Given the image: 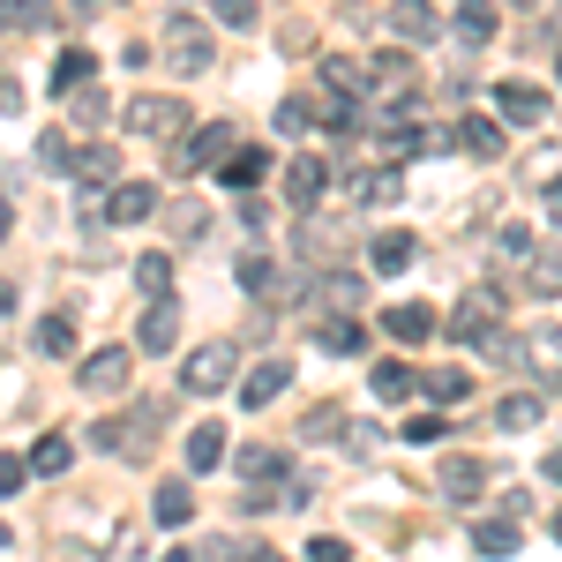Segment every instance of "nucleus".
I'll return each mask as SVG.
<instances>
[{"label":"nucleus","instance_id":"f257e3e1","mask_svg":"<svg viewBox=\"0 0 562 562\" xmlns=\"http://www.w3.org/2000/svg\"><path fill=\"white\" fill-rule=\"evenodd\" d=\"M158 45H166L173 76H211L217 68V38H211V23H203L195 8H173V15L158 23Z\"/></svg>","mask_w":562,"mask_h":562},{"label":"nucleus","instance_id":"f03ea898","mask_svg":"<svg viewBox=\"0 0 562 562\" xmlns=\"http://www.w3.org/2000/svg\"><path fill=\"white\" fill-rule=\"evenodd\" d=\"M233 368H240V346H195L188 352V368H180V390L188 397H217V390H233Z\"/></svg>","mask_w":562,"mask_h":562},{"label":"nucleus","instance_id":"7ed1b4c3","mask_svg":"<svg viewBox=\"0 0 562 562\" xmlns=\"http://www.w3.org/2000/svg\"><path fill=\"white\" fill-rule=\"evenodd\" d=\"M503 323V285H473L465 301L442 315V338H458V346H473V338H487Z\"/></svg>","mask_w":562,"mask_h":562},{"label":"nucleus","instance_id":"20e7f679","mask_svg":"<svg viewBox=\"0 0 562 562\" xmlns=\"http://www.w3.org/2000/svg\"><path fill=\"white\" fill-rule=\"evenodd\" d=\"M121 121H128V135H180L188 128V105H180L173 90H135L128 105H121Z\"/></svg>","mask_w":562,"mask_h":562},{"label":"nucleus","instance_id":"39448f33","mask_svg":"<svg viewBox=\"0 0 562 562\" xmlns=\"http://www.w3.org/2000/svg\"><path fill=\"white\" fill-rule=\"evenodd\" d=\"M128 375H135V352L128 346H98V352H83V368H76V383H83L90 397H121Z\"/></svg>","mask_w":562,"mask_h":562},{"label":"nucleus","instance_id":"423d86ee","mask_svg":"<svg viewBox=\"0 0 562 562\" xmlns=\"http://www.w3.org/2000/svg\"><path fill=\"white\" fill-rule=\"evenodd\" d=\"M495 121L503 128H548V90L540 83H495Z\"/></svg>","mask_w":562,"mask_h":562},{"label":"nucleus","instance_id":"0eeeda50","mask_svg":"<svg viewBox=\"0 0 562 562\" xmlns=\"http://www.w3.org/2000/svg\"><path fill=\"white\" fill-rule=\"evenodd\" d=\"M383 330H390V346H428L442 330V315L428 301H397V307H383Z\"/></svg>","mask_w":562,"mask_h":562},{"label":"nucleus","instance_id":"6e6552de","mask_svg":"<svg viewBox=\"0 0 562 562\" xmlns=\"http://www.w3.org/2000/svg\"><path fill=\"white\" fill-rule=\"evenodd\" d=\"M217 158H233V121H203V128L188 135L173 150V166L180 173H195V166H217Z\"/></svg>","mask_w":562,"mask_h":562},{"label":"nucleus","instance_id":"1a4fd4ad","mask_svg":"<svg viewBox=\"0 0 562 562\" xmlns=\"http://www.w3.org/2000/svg\"><path fill=\"white\" fill-rule=\"evenodd\" d=\"M68 173L76 188H121V158H113V143H83V150H68Z\"/></svg>","mask_w":562,"mask_h":562},{"label":"nucleus","instance_id":"9d476101","mask_svg":"<svg viewBox=\"0 0 562 562\" xmlns=\"http://www.w3.org/2000/svg\"><path fill=\"white\" fill-rule=\"evenodd\" d=\"M293 383V360H256L248 375H240V405L262 413V405H278V390Z\"/></svg>","mask_w":562,"mask_h":562},{"label":"nucleus","instance_id":"9b49d317","mask_svg":"<svg viewBox=\"0 0 562 562\" xmlns=\"http://www.w3.org/2000/svg\"><path fill=\"white\" fill-rule=\"evenodd\" d=\"M150 211H158V180H121V188L105 195V217H113V225H143Z\"/></svg>","mask_w":562,"mask_h":562},{"label":"nucleus","instance_id":"f8f14e48","mask_svg":"<svg viewBox=\"0 0 562 562\" xmlns=\"http://www.w3.org/2000/svg\"><path fill=\"white\" fill-rule=\"evenodd\" d=\"M135 346H143V352H173L180 346V307L173 301H150V307H143V323H135Z\"/></svg>","mask_w":562,"mask_h":562},{"label":"nucleus","instance_id":"ddd939ff","mask_svg":"<svg viewBox=\"0 0 562 562\" xmlns=\"http://www.w3.org/2000/svg\"><path fill=\"white\" fill-rule=\"evenodd\" d=\"M323 188H330V166H323V158H293V166H285V203H293V211H315Z\"/></svg>","mask_w":562,"mask_h":562},{"label":"nucleus","instance_id":"4468645a","mask_svg":"<svg viewBox=\"0 0 562 562\" xmlns=\"http://www.w3.org/2000/svg\"><path fill=\"white\" fill-rule=\"evenodd\" d=\"M413 262H420V240H413L405 225H397V233H375V240H368V270H383V278L413 270Z\"/></svg>","mask_w":562,"mask_h":562},{"label":"nucleus","instance_id":"2eb2a0df","mask_svg":"<svg viewBox=\"0 0 562 562\" xmlns=\"http://www.w3.org/2000/svg\"><path fill=\"white\" fill-rule=\"evenodd\" d=\"M180 458H188V473H217V465H225V458H233V450H225V428H188V442H180Z\"/></svg>","mask_w":562,"mask_h":562},{"label":"nucleus","instance_id":"dca6fc26","mask_svg":"<svg viewBox=\"0 0 562 562\" xmlns=\"http://www.w3.org/2000/svg\"><path fill=\"white\" fill-rule=\"evenodd\" d=\"M480 480H487V458H442V473H435V487L450 495V503H473Z\"/></svg>","mask_w":562,"mask_h":562},{"label":"nucleus","instance_id":"f3484780","mask_svg":"<svg viewBox=\"0 0 562 562\" xmlns=\"http://www.w3.org/2000/svg\"><path fill=\"white\" fill-rule=\"evenodd\" d=\"M390 31H397L405 45H428L435 31H442V15H435L428 0H397V8H390Z\"/></svg>","mask_w":562,"mask_h":562},{"label":"nucleus","instance_id":"a211bd4d","mask_svg":"<svg viewBox=\"0 0 562 562\" xmlns=\"http://www.w3.org/2000/svg\"><path fill=\"white\" fill-rule=\"evenodd\" d=\"M90 76H98V60H90L83 45H68V53L53 60V76H45V83H53V98H76V90H90Z\"/></svg>","mask_w":562,"mask_h":562},{"label":"nucleus","instance_id":"6ab92c4d","mask_svg":"<svg viewBox=\"0 0 562 562\" xmlns=\"http://www.w3.org/2000/svg\"><path fill=\"white\" fill-rule=\"evenodd\" d=\"M262 173H270V158H262L256 143H248V150H233V158L217 166V188H233V195H248V188H256Z\"/></svg>","mask_w":562,"mask_h":562},{"label":"nucleus","instance_id":"aec40b11","mask_svg":"<svg viewBox=\"0 0 562 562\" xmlns=\"http://www.w3.org/2000/svg\"><path fill=\"white\" fill-rule=\"evenodd\" d=\"M23 465H31V480H60L76 465V442H68V435H38V450H31Z\"/></svg>","mask_w":562,"mask_h":562},{"label":"nucleus","instance_id":"412c9836","mask_svg":"<svg viewBox=\"0 0 562 562\" xmlns=\"http://www.w3.org/2000/svg\"><path fill=\"white\" fill-rule=\"evenodd\" d=\"M473 555L510 562V555H518V525H510V518H480V525H473Z\"/></svg>","mask_w":562,"mask_h":562},{"label":"nucleus","instance_id":"4be33fe9","mask_svg":"<svg viewBox=\"0 0 562 562\" xmlns=\"http://www.w3.org/2000/svg\"><path fill=\"white\" fill-rule=\"evenodd\" d=\"M323 90H330V98H360V90H368V60L330 53V60H323Z\"/></svg>","mask_w":562,"mask_h":562},{"label":"nucleus","instance_id":"5701e85b","mask_svg":"<svg viewBox=\"0 0 562 562\" xmlns=\"http://www.w3.org/2000/svg\"><path fill=\"white\" fill-rule=\"evenodd\" d=\"M458 143H465L473 158H503V121H495V113H465V121H458Z\"/></svg>","mask_w":562,"mask_h":562},{"label":"nucleus","instance_id":"b1692460","mask_svg":"<svg viewBox=\"0 0 562 562\" xmlns=\"http://www.w3.org/2000/svg\"><path fill=\"white\" fill-rule=\"evenodd\" d=\"M525 285H532L540 301H562V248H532V256H525Z\"/></svg>","mask_w":562,"mask_h":562},{"label":"nucleus","instance_id":"393cba45","mask_svg":"<svg viewBox=\"0 0 562 562\" xmlns=\"http://www.w3.org/2000/svg\"><path fill=\"white\" fill-rule=\"evenodd\" d=\"M525 360L540 368V383H562V323L532 330V338H525Z\"/></svg>","mask_w":562,"mask_h":562},{"label":"nucleus","instance_id":"a878e982","mask_svg":"<svg viewBox=\"0 0 562 562\" xmlns=\"http://www.w3.org/2000/svg\"><path fill=\"white\" fill-rule=\"evenodd\" d=\"M233 465H240L248 480H285V473H293V458H285L278 442H248V450H240Z\"/></svg>","mask_w":562,"mask_h":562},{"label":"nucleus","instance_id":"bb28decb","mask_svg":"<svg viewBox=\"0 0 562 562\" xmlns=\"http://www.w3.org/2000/svg\"><path fill=\"white\" fill-rule=\"evenodd\" d=\"M150 518H158L166 532H173V525H188V518H195V495H188L180 480H158V495H150Z\"/></svg>","mask_w":562,"mask_h":562},{"label":"nucleus","instance_id":"cd10ccee","mask_svg":"<svg viewBox=\"0 0 562 562\" xmlns=\"http://www.w3.org/2000/svg\"><path fill=\"white\" fill-rule=\"evenodd\" d=\"M315 346H323V352H346V360H352V352L368 346V330H360L352 315H323V323H315Z\"/></svg>","mask_w":562,"mask_h":562},{"label":"nucleus","instance_id":"c85d7f7f","mask_svg":"<svg viewBox=\"0 0 562 562\" xmlns=\"http://www.w3.org/2000/svg\"><path fill=\"white\" fill-rule=\"evenodd\" d=\"M352 195H360V203H397V195H405V166H375V173H352Z\"/></svg>","mask_w":562,"mask_h":562},{"label":"nucleus","instance_id":"c756f323","mask_svg":"<svg viewBox=\"0 0 562 562\" xmlns=\"http://www.w3.org/2000/svg\"><path fill=\"white\" fill-rule=\"evenodd\" d=\"M368 383H375V397H383V405H405V397L420 390V375H413V368H405V360L390 352V360L375 368V375H368Z\"/></svg>","mask_w":562,"mask_h":562},{"label":"nucleus","instance_id":"7c9ffc66","mask_svg":"<svg viewBox=\"0 0 562 562\" xmlns=\"http://www.w3.org/2000/svg\"><path fill=\"white\" fill-rule=\"evenodd\" d=\"M450 31H458V45H487L495 38V8H487V0H465V8L450 15Z\"/></svg>","mask_w":562,"mask_h":562},{"label":"nucleus","instance_id":"2f4dec72","mask_svg":"<svg viewBox=\"0 0 562 562\" xmlns=\"http://www.w3.org/2000/svg\"><path fill=\"white\" fill-rule=\"evenodd\" d=\"M420 390H428L435 405H465L473 397V375L465 368H435V375H420Z\"/></svg>","mask_w":562,"mask_h":562},{"label":"nucleus","instance_id":"473e14b6","mask_svg":"<svg viewBox=\"0 0 562 562\" xmlns=\"http://www.w3.org/2000/svg\"><path fill=\"white\" fill-rule=\"evenodd\" d=\"M495 428H540V390H518V397H503V405H495Z\"/></svg>","mask_w":562,"mask_h":562},{"label":"nucleus","instance_id":"72a5a7b5","mask_svg":"<svg viewBox=\"0 0 562 562\" xmlns=\"http://www.w3.org/2000/svg\"><path fill=\"white\" fill-rule=\"evenodd\" d=\"M38 352L45 360H76V323H68V315H45L38 323Z\"/></svg>","mask_w":562,"mask_h":562},{"label":"nucleus","instance_id":"f704fd0d","mask_svg":"<svg viewBox=\"0 0 562 562\" xmlns=\"http://www.w3.org/2000/svg\"><path fill=\"white\" fill-rule=\"evenodd\" d=\"M233 278H240V285H248V293H278V262L262 256V248H248V256H240V270H233Z\"/></svg>","mask_w":562,"mask_h":562},{"label":"nucleus","instance_id":"c9c22d12","mask_svg":"<svg viewBox=\"0 0 562 562\" xmlns=\"http://www.w3.org/2000/svg\"><path fill=\"white\" fill-rule=\"evenodd\" d=\"M315 307H330V315H352V307H360V278H323V285H315Z\"/></svg>","mask_w":562,"mask_h":562},{"label":"nucleus","instance_id":"e433bc0d","mask_svg":"<svg viewBox=\"0 0 562 562\" xmlns=\"http://www.w3.org/2000/svg\"><path fill=\"white\" fill-rule=\"evenodd\" d=\"M135 278H143L150 301H166V293H173V256H143V262H135Z\"/></svg>","mask_w":562,"mask_h":562},{"label":"nucleus","instance_id":"4c0bfd02","mask_svg":"<svg viewBox=\"0 0 562 562\" xmlns=\"http://www.w3.org/2000/svg\"><path fill=\"white\" fill-rule=\"evenodd\" d=\"M68 113H76V128H105V113H113V105H105V90H76V98H68Z\"/></svg>","mask_w":562,"mask_h":562},{"label":"nucleus","instance_id":"58836bf2","mask_svg":"<svg viewBox=\"0 0 562 562\" xmlns=\"http://www.w3.org/2000/svg\"><path fill=\"white\" fill-rule=\"evenodd\" d=\"M352 428V420H346V413H338V405H315V413H307V442H338V435H346Z\"/></svg>","mask_w":562,"mask_h":562},{"label":"nucleus","instance_id":"ea45409f","mask_svg":"<svg viewBox=\"0 0 562 562\" xmlns=\"http://www.w3.org/2000/svg\"><path fill=\"white\" fill-rule=\"evenodd\" d=\"M203 217H211V211H203V203H195V195H180L173 211H166V225H173L180 240H195V233H203Z\"/></svg>","mask_w":562,"mask_h":562},{"label":"nucleus","instance_id":"a19ab883","mask_svg":"<svg viewBox=\"0 0 562 562\" xmlns=\"http://www.w3.org/2000/svg\"><path fill=\"white\" fill-rule=\"evenodd\" d=\"M301 128H315V105L307 98H278V135H301Z\"/></svg>","mask_w":562,"mask_h":562},{"label":"nucleus","instance_id":"79ce46f5","mask_svg":"<svg viewBox=\"0 0 562 562\" xmlns=\"http://www.w3.org/2000/svg\"><path fill=\"white\" fill-rule=\"evenodd\" d=\"M323 128L352 135V128H360V98H330V105H323Z\"/></svg>","mask_w":562,"mask_h":562},{"label":"nucleus","instance_id":"37998d69","mask_svg":"<svg viewBox=\"0 0 562 562\" xmlns=\"http://www.w3.org/2000/svg\"><path fill=\"white\" fill-rule=\"evenodd\" d=\"M397 435H405V442H442V435H450V420H442V413H413Z\"/></svg>","mask_w":562,"mask_h":562},{"label":"nucleus","instance_id":"c03bdc74","mask_svg":"<svg viewBox=\"0 0 562 562\" xmlns=\"http://www.w3.org/2000/svg\"><path fill=\"white\" fill-rule=\"evenodd\" d=\"M217 23L225 31H256V0H217Z\"/></svg>","mask_w":562,"mask_h":562},{"label":"nucleus","instance_id":"a18cd8bd","mask_svg":"<svg viewBox=\"0 0 562 562\" xmlns=\"http://www.w3.org/2000/svg\"><path fill=\"white\" fill-rule=\"evenodd\" d=\"M23 480H31L23 458H0V503H8V495H23Z\"/></svg>","mask_w":562,"mask_h":562},{"label":"nucleus","instance_id":"49530a36","mask_svg":"<svg viewBox=\"0 0 562 562\" xmlns=\"http://www.w3.org/2000/svg\"><path fill=\"white\" fill-rule=\"evenodd\" d=\"M495 248H503L510 262H525V256H532V233H525V225H503V240H495Z\"/></svg>","mask_w":562,"mask_h":562},{"label":"nucleus","instance_id":"de8ad7c7","mask_svg":"<svg viewBox=\"0 0 562 562\" xmlns=\"http://www.w3.org/2000/svg\"><path fill=\"white\" fill-rule=\"evenodd\" d=\"M307 562H352V548H346V540H330V532H323V540H307Z\"/></svg>","mask_w":562,"mask_h":562},{"label":"nucleus","instance_id":"09e8293b","mask_svg":"<svg viewBox=\"0 0 562 562\" xmlns=\"http://www.w3.org/2000/svg\"><path fill=\"white\" fill-rule=\"evenodd\" d=\"M38 166H60V173H68V143H60V135H38Z\"/></svg>","mask_w":562,"mask_h":562},{"label":"nucleus","instance_id":"8fccbe9b","mask_svg":"<svg viewBox=\"0 0 562 562\" xmlns=\"http://www.w3.org/2000/svg\"><path fill=\"white\" fill-rule=\"evenodd\" d=\"M480 346H487V352H495V360H518V338H510V330H487V338H480Z\"/></svg>","mask_w":562,"mask_h":562},{"label":"nucleus","instance_id":"3c124183","mask_svg":"<svg viewBox=\"0 0 562 562\" xmlns=\"http://www.w3.org/2000/svg\"><path fill=\"white\" fill-rule=\"evenodd\" d=\"M540 211H548V225H562V180H548V195H540Z\"/></svg>","mask_w":562,"mask_h":562},{"label":"nucleus","instance_id":"603ef678","mask_svg":"<svg viewBox=\"0 0 562 562\" xmlns=\"http://www.w3.org/2000/svg\"><path fill=\"white\" fill-rule=\"evenodd\" d=\"M240 562H285V555H278V548H256V540H248V548H240Z\"/></svg>","mask_w":562,"mask_h":562},{"label":"nucleus","instance_id":"864d4df0","mask_svg":"<svg viewBox=\"0 0 562 562\" xmlns=\"http://www.w3.org/2000/svg\"><path fill=\"white\" fill-rule=\"evenodd\" d=\"M0 315H15V278H0Z\"/></svg>","mask_w":562,"mask_h":562},{"label":"nucleus","instance_id":"5fc2aeb1","mask_svg":"<svg viewBox=\"0 0 562 562\" xmlns=\"http://www.w3.org/2000/svg\"><path fill=\"white\" fill-rule=\"evenodd\" d=\"M158 562H195V548H173V555H158Z\"/></svg>","mask_w":562,"mask_h":562},{"label":"nucleus","instance_id":"6e6d98bb","mask_svg":"<svg viewBox=\"0 0 562 562\" xmlns=\"http://www.w3.org/2000/svg\"><path fill=\"white\" fill-rule=\"evenodd\" d=\"M548 480H555V487H562V450H555V458H548Z\"/></svg>","mask_w":562,"mask_h":562},{"label":"nucleus","instance_id":"4d7b16f0","mask_svg":"<svg viewBox=\"0 0 562 562\" xmlns=\"http://www.w3.org/2000/svg\"><path fill=\"white\" fill-rule=\"evenodd\" d=\"M0 105H15V83H8V76H0Z\"/></svg>","mask_w":562,"mask_h":562},{"label":"nucleus","instance_id":"13d9d810","mask_svg":"<svg viewBox=\"0 0 562 562\" xmlns=\"http://www.w3.org/2000/svg\"><path fill=\"white\" fill-rule=\"evenodd\" d=\"M0 233H8V203H0Z\"/></svg>","mask_w":562,"mask_h":562},{"label":"nucleus","instance_id":"bf43d9fd","mask_svg":"<svg viewBox=\"0 0 562 562\" xmlns=\"http://www.w3.org/2000/svg\"><path fill=\"white\" fill-rule=\"evenodd\" d=\"M0 548H8V518H0Z\"/></svg>","mask_w":562,"mask_h":562},{"label":"nucleus","instance_id":"052dcab7","mask_svg":"<svg viewBox=\"0 0 562 562\" xmlns=\"http://www.w3.org/2000/svg\"><path fill=\"white\" fill-rule=\"evenodd\" d=\"M555 83H562V53H555Z\"/></svg>","mask_w":562,"mask_h":562},{"label":"nucleus","instance_id":"680f3d73","mask_svg":"<svg viewBox=\"0 0 562 562\" xmlns=\"http://www.w3.org/2000/svg\"><path fill=\"white\" fill-rule=\"evenodd\" d=\"M555 540H562V510H555Z\"/></svg>","mask_w":562,"mask_h":562}]
</instances>
